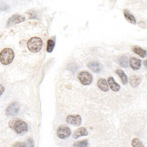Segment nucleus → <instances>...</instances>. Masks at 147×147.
Instances as JSON below:
<instances>
[{
  "mask_svg": "<svg viewBox=\"0 0 147 147\" xmlns=\"http://www.w3.org/2000/svg\"><path fill=\"white\" fill-rule=\"evenodd\" d=\"M9 126L18 134H25L28 130L27 123L23 120L18 118L11 119L9 122Z\"/></svg>",
  "mask_w": 147,
  "mask_h": 147,
  "instance_id": "f257e3e1",
  "label": "nucleus"
},
{
  "mask_svg": "<svg viewBox=\"0 0 147 147\" xmlns=\"http://www.w3.org/2000/svg\"><path fill=\"white\" fill-rule=\"evenodd\" d=\"M14 58V52L12 49L5 48L0 52V61L3 65L10 64Z\"/></svg>",
  "mask_w": 147,
  "mask_h": 147,
  "instance_id": "f03ea898",
  "label": "nucleus"
},
{
  "mask_svg": "<svg viewBox=\"0 0 147 147\" xmlns=\"http://www.w3.org/2000/svg\"><path fill=\"white\" fill-rule=\"evenodd\" d=\"M42 46V40L41 38L33 37L30 38L27 42V47L29 50L34 53L39 52Z\"/></svg>",
  "mask_w": 147,
  "mask_h": 147,
  "instance_id": "7ed1b4c3",
  "label": "nucleus"
},
{
  "mask_svg": "<svg viewBox=\"0 0 147 147\" xmlns=\"http://www.w3.org/2000/svg\"><path fill=\"white\" fill-rule=\"evenodd\" d=\"M80 83L85 86L90 84L92 82V76L91 74L86 71L80 72L78 76Z\"/></svg>",
  "mask_w": 147,
  "mask_h": 147,
  "instance_id": "20e7f679",
  "label": "nucleus"
},
{
  "mask_svg": "<svg viewBox=\"0 0 147 147\" xmlns=\"http://www.w3.org/2000/svg\"><path fill=\"white\" fill-rule=\"evenodd\" d=\"M71 131L70 129L65 125L60 126L57 130V136L60 139L65 140L71 136Z\"/></svg>",
  "mask_w": 147,
  "mask_h": 147,
  "instance_id": "39448f33",
  "label": "nucleus"
},
{
  "mask_svg": "<svg viewBox=\"0 0 147 147\" xmlns=\"http://www.w3.org/2000/svg\"><path fill=\"white\" fill-rule=\"evenodd\" d=\"M20 110V104L14 102L10 103L6 109V114L7 115H15L18 114Z\"/></svg>",
  "mask_w": 147,
  "mask_h": 147,
  "instance_id": "423d86ee",
  "label": "nucleus"
},
{
  "mask_svg": "<svg viewBox=\"0 0 147 147\" xmlns=\"http://www.w3.org/2000/svg\"><path fill=\"white\" fill-rule=\"evenodd\" d=\"M25 20V17L21 15L15 14L12 16L7 21V27H10L13 25L20 24Z\"/></svg>",
  "mask_w": 147,
  "mask_h": 147,
  "instance_id": "0eeeda50",
  "label": "nucleus"
},
{
  "mask_svg": "<svg viewBox=\"0 0 147 147\" xmlns=\"http://www.w3.org/2000/svg\"><path fill=\"white\" fill-rule=\"evenodd\" d=\"M66 121L68 124H71L76 126H79L82 122V118L80 115H69L66 118Z\"/></svg>",
  "mask_w": 147,
  "mask_h": 147,
  "instance_id": "6e6552de",
  "label": "nucleus"
},
{
  "mask_svg": "<svg viewBox=\"0 0 147 147\" xmlns=\"http://www.w3.org/2000/svg\"><path fill=\"white\" fill-rule=\"evenodd\" d=\"M87 67L94 72L99 73L102 70V65L96 61H92L87 64Z\"/></svg>",
  "mask_w": 147,
  "mask_h": 147,
  "instance_id": "1a4fd4ad",
  "label": "nucleus"
},
{
  "mask_svg": "<svg viewBox=\"0 0 147 147\" xmlns=\"http://www.w3.org/2000/svg\"><path fill=\"white\" fill-rule=\"evenodd\" d=\"M130 66L133 70H138L141 66V60L133 57L130 59Z\"/></svg>",
  "mask_w": 147,
  "mask_h": 147,
  "instance_id": "9d476101",
  "label": "nucleus"
},
{
  "mask_svg": "<svg viewBox=\"0 0 147 147\" xmlns=\"http://www.w3.org/2000/svg\"><path fill=\"white\" fill-rule=\"evenodd\" d=\"M88 135V131L87 129L83 127H80L77 129L73 134V137L75 139L78 138L80 137L86 136Z\"/></svg>",
  "mask_w": 147,
  "mask_h": 147,
  "instance_id": "9b49d317",
  "label": "nucleus"
},
{
  "mask_svg": "<svg viewBox=\"0 0 147 147\" xmlns=\"http://www.w3.org/2000/svg\"><path fill=\"white\" fill-rule=\"evenodd\" d=\"M107 82H108L109 87L113 91L116 92V91H118L120 90L121 87H120L119 84H118L117 83H116V82L115 81L113 77H109L108 78Z\"/></svg>",
  "mask_w": 147,
  "mask_h": 147,
  "instance_id": "f8f14e48",
  "label": "nucleus"
},
{
  "mask_svg": "<svg viewBox=\"0 0 147 147\" xmlns=\"http://www.w3.org/2000/svg\"><path fill=\"white\" fill-rule=\"evenodd\" d=\"M97 86L100 90L103 92H106L109 90V86L107 81L105 79L100 78L97 82Z\"/></svg>",
  "mask_w": 147,
  "mask_h": 147,
  "instance_id": "ddd939ff",
  "label": "nucleus"
},
{
  "mask_svg": "<svg viewBox=\"0 0 147 147\" xmlns=\"http://www.w3.org/2000/svg\"><path fill=\"white\" fill-rule=\"evenodd\" d=\"M132 51L141 57H145L147 56V51L138 46H133L132 47Z\"/></svg>",
  "mask_w": 147,
  "mask_h": 147,
  "instance_id": "4468645a",
  "label": "nucleus"
},
{
  "mask_svg": "<svg viewBox=\"0 0 147 147\" xmlns=\"http://www.w3.org/2000/svg\"><path fill=\"white\" fill-rule=\"evenodd\" d=\"M129 83L133 87H136L140 84L141 78L137 75L131 76L129 78Z\"/></svg>",
  "mask_w": 147,
  "mask_h": 147,
  "instance_id": "2eb2a0df",
  "label": "nucleus"
},
{
  "mask_svg": "<svg viewBox=\"0 0 147 147\" xmlns=\"http://www.w3.org/2000/svg\"><path fill=\"white\" fill-rule=\"evenodd\" d=\"M123 15L125 17V18L130 23L133 24H136V20L134 16L130 12L129 10L127 9H125L123 10Z\"/></svg>",
  "mask_w": 147,
  "mask_h": 147,
  "instance_id": "dca6fc26",
  "label": "nucleus"
},
{
  "mask_svg": "<svg viewBox=\"0 0 147 147\" xmlns=\"http://www.w3.org/2000/svg\"><path fill=\"white\" fill-rule=\"evenodd\" d=\"M115 73L119 76V78H121V80L122 81V84H126L127 83V77L126 76V75L125 74V73L121 69H117L115 71Z\"/></svg>",
  "mask_w": 147,
  "mask_h": 147,
  "instance_id": "f3484780",
  "label": "nucleus"
},
{
  "mask_svg": "<svg viewBox=\"0 0 147 147\" xmlns=\"http://www.w3.org/2000/svg\"><path fill=\"white\" fill-rule=\"evenodd\" d=\"M118 63H119V64L122 67H124V68L128 67L129 63H128L127 57L125 55L121 57L118 60Z\"/></svg>",
  "mask_w": 147,
  "mask_h": 147,
  "instance_id": "a211bd4d",
  "label": "nucleus"
},
{
  "mask_svg": "<svg viewBox=\"0 0 147 147\" xmlns=\"http://www.w3.org/2000/svg\"><path fill=\"white\" fill-rule=\"evenodd\" d=\"M55 42L52 39L48 40L47 42V52L49 53L52 52L55 47Z\"/></svg>",
  "mask_w": 147,
  "mask_h": 147,
  "instance_id": "6ab92c4d",
  "label": "nucleus"
},
{
  "mask_svg": "<svg viewBox=\"0 0 147 147\" xmlns=\"http://www.w3.org/2000/svg\"><path fill=\"white\" fill-rule=\"evenodd\" d=\"M73 146H76V147H80H80H87L88 146V141H87V140H84L76 142L74 144Z\"/></svg>",
  "mask_w": 147,
  "mask_h": 147,
  "instance_id": "aec40b11",
  "label": "nucleus"
},
{
  "mask_svg": "<svg viewBox=\"0 0 147 147\" xmlns=\"http://www.w3.org/2000/svg\"><path fill=\"white\" fill-rule=\"evenodd\" d=\"M131 145L134 147H140L144 146V145L138 138H134L131 141Z\"/></svg>",
  "mask_w": 147,
  "mask_h": 147,
  "instance_id": "412c9836",
  "label": "nucleus"
},
{
  "mask_svg": "<svg viewBox=\"0 0 147 147\" xmlns=\"http://www.w3.org/2000/svg\"><path fill=\"white\" fill-rule=\"evenodd\" d=\"M29 16H30V18H34L36 17V13L34 10H30L29 11L28 13H27Z\"/></svg>",
  "mask_w": 147,
  "mask_h": 147,
  "instance_id": "4be33fe9",
  "label": "nucleus"
},
{
  "mask_svg": "<svg viewBox=\"0 0 147 147\" xmlns=\"http://www.w3.org/2000/svg\"><path fill=\"white\" fill-rule=\"evenodd\" d=\"M13 146H26V144L25 142H16L14 144L12 145Z\"/></svg>",
  "mask_w": 147,
  "mask_h": 147,
  "instance_id": "5701e85b",
  "label": "nucleus"
},
{
  "mask_svg": "<svg viewBox=\"0 0 147 147\" xmlns=\"http://www.w3.org/2000/svg\"><path fill=\"white\" fill-rule=\"evenodd\" d=\"M4 91H5V87L3 86V85L0 84V96L3 94Z\"/></svg>",
  "mask_w": 147,
  "mask_h": 147,
  "instance_id": "b1692460",
  "label": "nucleus"
},
{
  "mask_svg": "<svg viewBox=\"0 0 147 147\" xmlns=\"http://www.w3.org/2000/svg\"><path fill=\"white\" fill-rule=\"evenodd\" d=\"M144 66L147 68V59H146V60L144 61Z\"/></svg>",
  "mask_w": 147,
  "mask_h": 147,
  "instance_id": "393cba45",
  "label": "nucleus"
}]
</instances>
